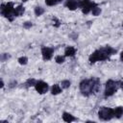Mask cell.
Masks as SVG:
<instances>
[{
	"label": "cell",
	"instance_id": "obj_1",
	"mask_svg": "<svg viewBox=\"0 0 123 123\" xmlns=\"http://www.w3.org/2000/svg\"><path fill=\"white\" fill-rule=\"evenodd\" d=\"M100 88H101L100 80L95 77L82 80L79 84V89L81 93L86 97H88L92 94H96L100 90Z\"/></svg>",
	"mask_w": 123,
	"mask_h": 123
},
{
	"label": "cell",
	"instance_id": "obj_2",
	"mask_svg": "<svg viewBox=\"0 0 123 123\" xmlns=\"http://www.w3.org/2000/svg\"><path fill=\"white\" fill-rule=\"evenodd\" d=\"M116 52H117L116 49H114L113 47H111L110 45H105V46L100 47V48L96 49L95 51H93L88 57V62H89V63L92 64L97 62L106 61V60L110 59L112 55H114Z\"/></svg>",
	"mask_w": 123,
	"mask_h": 123
},
{
	"label": "cell",
	"instance_id": "obj_3",
	"mask_svg": "<svg viewBox=\"0 0 123 123\" xmlns=\"http://www.w3.org/2000/svg\"><path fill=\"white\" fill-rule=\"evenodd\" d=\"M120 88V81H114V80H108L105 85V90H104V97L108 98L112 96L117 90Z\"/></svg>",
	"mask_w": 123,
	"mask_h": 123
},
{
	"label": "cell",
	"instance_id": "obj_4",
	"mask_svg": "<svg viewBox=\"0 0 123 123\" xmlns=\"http://www.w3.org/2000/svg\"><path fill=\"white\" fill-rule=\"evenodd\" d=\"M14 4L12 2H8V3H2L1 4V14L6 17L9 21H12L14 16Z\"/></svg>",
	"mask_w": 123,
	"mask_h": 123
},
{
	"label": "cell",
	"instance_id": "obj_5",
	"mask_svg": "<svg viewBox=\"0 0 123 123\" xmlns=\"http://www.w3.org/2000/svg\"><path fill=\"white\" fill-rule=\"evenodd\" d=\"M98 117L103 121H109L114 118V109L110 107H101L98 111Z\"/></svg>",
	"mask_w": 123,
	"mask_h": 123
},
{
	"label": "cell",
	"instance_id": "obj_6",
	"mask_svg": "<svg viewBox=\"0 0 123 123\" xmlns=\"http://www.w3.org/2000/svg\"><path fill=\"white\" fill-rule=\"evenodd\" d=\"M98 4L90 1V0H79V8L82 10V12L85 14H87L91 12V10L97 6Z\"/></svg>",
	"mask_w": 123,
	"mask_h": 123
},
{
	"label": "cell",
	"instance_id": "obj_7",
	"mask_svg": "<svg viewBox=\"0 0 123 123\" xmlns=\"http://www.w3.org/2000/svg\"><path fill=\"white\" fill-rule=\"evenodd\" d=\"M35 89L38 94H44L49 90V85L46 82L37 81L35 86Z\"/></svg>",
	"mask_w": 123,
	"mask_h": 123
},
{
	"label": "cell",
	"instance_id": "obj_8",
	"mask_svg": "<svg viewBox=\"0 0 123 123\" xmlns=\"http://www.w3.org/2000/svg\"><path fill=\"white\" fill-rule=\"evenodd\" d=\"M54 55V48L42 46L41 47V56L43 61H50Z\"/></svg>",
	"mask_w": 123,
	"mask_h": 123
},
{
	"label": "cell",
	"instance_id": "obj_9",
	"mask_svg": "<svg viewBox=\"0 0 123 123\" xmlns=\"http://www.w3.org/2000/svg\"><path fill=\"white\" fill-rule=\"evenodd\" d=\"M64 6L69 11H75L79 8V0H66Z\"/></svg>",
	"mask_w": 123,
	"mask_h": 123
},
{
	"label": "cell",
	"instance_id": "obj_10",
	"mask_svg": "<svg viewBox=\"0 0 123 123\" xmlns=\"http://www.w3.org/2000/svg\"><path fill=\"white\" fill-rule=\"evenodd\" d=\"M62 120H63L64 122L70 123V122L76 121V120H77V118H76L74 115H72L71 113L66 112V111H63V112H62Z\"/></svg>",
	"mask_w": 123,
	"mask_h": 123
},
{
	"label": "cell",
	"instance_id": "obj_11",
	"mask_svg": "<svg viewBox=\"0 0 123 123\" xmlns=\"http://www.w3.org/2000/svg\"><path fill=\"white\" fill-rule=\"evenodd\" d=\"M76 54V48L73 46H67L64 49V56L65 57H74Z\"/></svg>",
	"mask_w": 123,
	"mask_h": 123
},
{
	"label": "cell",
	"instance_id": "obj_12",
	"mask_svg": "<svg viewBox=\"0 0 123 123\" xmlns=\"http://www.w3.org/2000/svg\"><path fill=\"white\" fill-rule=\"evenodd\" d=\"M62 87L61 85H59V84H55V85H53L52 87H51V93H52L53 95H58V94H60V93L62 92Z\"/></svg>",
	"mask_w": 123,
	"mask_h": 123
},
{
	"label": "cell",
	"instance_id": "obj_13",
	"mask_svg": "<svg viewBox=\"0 0 123 123\" xmlns=\"http://www.w3.org/2000/svg\"><path fill=\"white\" fill-rule=\"evenodd\" d=\"M24 12H25V8L22 5H18L14 9V16H21V15H23Z\"/></svg>",
	"mask_w": 123,
	"mask_h": 123
},
{
	"label": "cell",
	"instance_id": "obj_14",
	"mask_svg": "<svg viewBox=\"0 0 123 123\" xmlns=\"http://www.w3.org/2000/svg\"><path fill=\"white\" fill-rule=\"evenodd\" d=\"M37 80L34 79V78H29L25 83H24V86L25 87H31V86H35L37 84Z\"/></svg>",
	"mask_w": 123,
	"mask_h": 123
},
{
	"label": "cell",
	"instance_id": "obj_15",
	"mask_svg": "<svg viewBox=\"0 0 123 123\" xmlns=\"http://www.w3.org/2000/svg\"><path fill=\"white\" fill-rule=\"evenodd\" d=\"M114 109V118H120L123 116V107H116Z\"/></svg>",
	"mask_w": 123,
	"mask_h": 123
},
{
	"label": "cell",
	"instance_id": "obj_16",
	"mask_svg": "<svg viewBox=\"0 0 123 123\" xmlns=\"http://www.w3.org/2000/svg\"><path fill=\"white\" fill-rule=\"evenodd\" d=\"M101 12H102L101 8H99V6L97 5V6H95V7L91 10V12H90L92 13V15H94V16H98V15H100Z\"/></svg>",
	"mask_w": 123,
	"mask_h": 123
},
{
	"label": "cell",
	"instance_id": "obj_17",
	"mask_svg": "<svg viewBox=\"0 0 123 123\" xmlns=\"http://www.w3.org/2000/svg\"><path fill=\"white\" fill-rule=\"evenodd\" d=\"M34 12H35V14L37 15V16H40L41 14H43L44 13V9L43 8H41V7H36L35 8V10H34Z\"/></svg>",
	"mask_w": 123,
	"mask_h": 123
},
{
	"label": "cell",
	"instance_id": "obj_18",
	"mask_svg": "<svg viewBox=\"0 0 123 123\" xmlns=\"http://www.w3.org/2000/svg\"><path fill=\"white\" fill-rule=\"evenodd\" d=\"M55 62H57V63H63L64 62H65V56L63 55V56H62V55H58V56H56L55 57Z\"/></svg>",
	"mask_w": 123,
	"mask_h": 123
},
{
	"label": "cell",
	"instance_id": "obj_19",
	"mask_svg": "<svg viewBox=\"0 0 123 123\" xmlns=\"http://www.w3.org/2000/svg\"><path fill=\"white\" fill-rule=\"evenodd\" d=\"M61 86L62 87V88H64V89H66V88H68L69 86H70V85H71V83H70V81L69 80H62V82H61Z\"/></svg>",
	"mask_w": 123,
	"mask_h": 123
},
{
	"label": "cell",
	"instance_id": "obj_20",
	"mask_svg": "<svg viewBox=\"0 0 123 123\" xmlns=\"http://www.w3.org/2000/svg\"><path fill=\"white\" fill-rule=\"evenodd\" d=\"M62 0H45V4L47 6H55L59 3H61Z\"/></svg>",
	"mask_w": 123,
	"mask_h": 123
},
{
	"label": "cell",
	"instance_id": "obj_21",
	"mask_svg": "<svg viewBox=\"0 0 123 123\" xmlns=\"http://www.w3.org/2000/svg\"><path fill=\"white\" fill-rule=\"evenodd\" d=\"M17 61H18V63L21 65H25L28 63V58L27 57H20Z\"/></svg>",
	"mask_w": 123,
	"mask_h": 123
},
{
	"label": "cell",
	"instance_id": "obj_22",
	"mask_svg": "<svg viewBox=\"0 0 123 123\" xmlns=\"http://www.w3.org/2000/svg\"><path fill=\"white\" fill-rule=\"evenodd\" d=\"M52 22H53L54 27H57V28H58V27H60V25H61V21H60L57 17H55V16L52 18Z\"/></svg>",
	"mask_w": 123,
	"mask_h": 123
},
{
	"label": "cell",
	"instance_id": "obj_23",
	"mask_svg": "<svg viewBox=\"0 0 123 123\" xmlns=\"http://www.w3.org/2000/svg\"><path fill=\"white\" fill-rule=\"evenodd\" d=\"M10 58H11V55L8 54V53H3V54H1V62H5V61H7V60L10 59Z\"/></svg>",
	"mask_w": 123,
	"mask_h": 123
},
{
	"label": "cell",
	"instance_id": "obj_24",
	"mask_svg": "<svg viewBox=\"0 0 123 123\" xmlns=\"http://www.w3.org/2000/svg\"><path fill=\"white\" fill-rule=\"evenodd\" d=\"M31 27H33V23L31 22V21H25L24 23H23V28L24 29H30Z\"/></svg>",
	"mask_w": 123,
	"mask_h": 123
},
{
	"label": "cell",
	"instance_id": "obj_25",
	"mask_svg": "<svg viewBox=\"0 0 123 123\" xmlns=\"http://www.w3.org/2000/svg\"><path fill=\"white\" fill-rule=\"evenodd\" d=\"M16 81H12V82H11L10 84H9V87L10 88H12V87H14V86H16Z\"/></svg>",
	"mask_w": 123,
	"mask_h": 123
},
{
	"label": "cell",
	"instance_id": "obj_26",
	"mask_svg": "<svg viewBox=\"0 0 123 123\" xmlns=\"http://www.w3.org/2000/svg\"><path fill=\"white\" fill-rule=\"evenodd\" d=\"M120 61H121V62H123V51L120 53Z\"/></svg>",
	"mask_w": 123,
	"mask_h": 123
},
{
	"label": "cell",
	"instance_id": "obj_27",
	"mask_svg": "<svg viewBox=\"0 0 123 123\" xmlns=\"http://www.w3.org/2000/svg\"><path fill=\"white\" fill-rule=\"evenodd\" d=\"M120 88L123 89V81H120Z\"/></svg>",
	"mask_w": 123,
	"mask_h": 123
},
{
	"label": "cell",
	"instance_id": "obj_28",
	"mask_svg": "<svg viewBox=\"0 0 123 123\" xmlns=\"http://www.w3.org/2000/svg\"><path fill=\"white\" fill-rule=\"evenodd\" d=\"M2 87H4V82H3V80H1V88Z\"/></svg>",
	"mask_w": 123,
	"mask_h": 123
},
{
	"label": "cell",
	"instance_id": "obj_29",
	"mask_svg": "<svg viewBox=\"0 0 123 123\" xmlns=\"http://www.w3.org/2000/svg\"><path fill=\"white\" fill-rule=\"evenodd\" d=\"M21 1H22V2H27L28 0H21Z\"/></svg>",
	"mask_w": 123,
	"mask_h": 123
},
{
	"label": "cell",
	"instance_id": "obj_30",
	"mask_svg": "<svg viewBox=\"0 0 123 123\" xmlns=\"http://www.w3.org/2000/svg\"><path fill=\"white\" fill-rule=\"evenodd\" d=\"M122 27H123V24H122Z\"/></svg>",
	"mask_w": 123,
	"mask_h": 123
}]
</instances>
